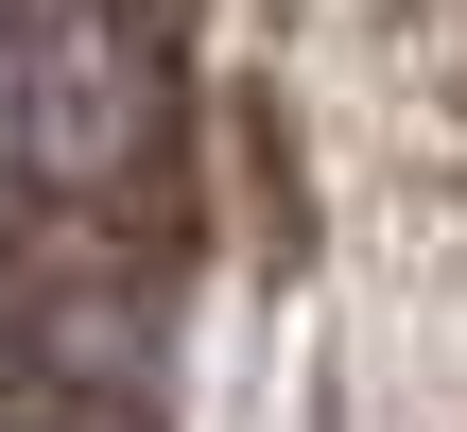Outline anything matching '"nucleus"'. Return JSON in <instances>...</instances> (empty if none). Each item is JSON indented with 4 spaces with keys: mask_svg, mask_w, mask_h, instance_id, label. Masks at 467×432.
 <instances>
[{
    "mask_svg": "<svg viewBox=\"0 0 467 432\" xmlns=\"http://www.w3.org/2000/svg\"><path fill=\"white\" fill-rule=\"evenodd\" d=\"M156 139V52L139 0H17V173L52 208H104Z\"/></svg>",
    "mask_w": 467,
    "mask_h": 432,
    "instance_id": "nucleus-1",
    "label": "nucleus"
},
{
    "mask_svg": "<svg viewBox=\"0 0 467 432\" xmlns=\"http://www.w3.org/2000/svg\"><path fill=\"white\" fill-rule=\"evenodd\" d=\"M0 432H156V398H139L121 329H52V346H17V381H0Z\"/></svg>",
    "mask_w": 467,
    "mask_h": 432,
    "instance_id": "nucleus-2",
    "label": "nucleus"
}]
</instances>
